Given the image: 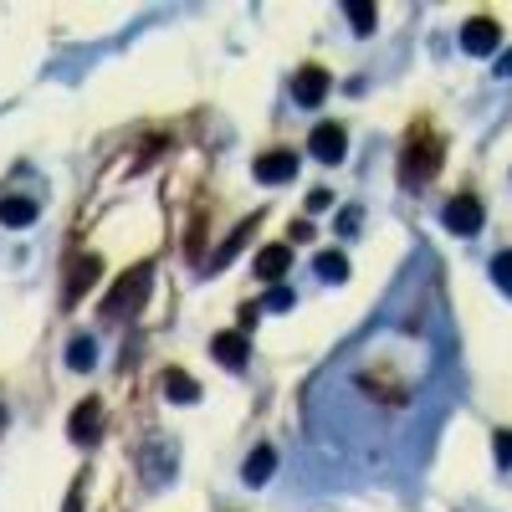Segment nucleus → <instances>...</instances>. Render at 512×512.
<instances>
[{
	"label": "nucleus",
	"mask_w": 512,
	"mask_h": 512,
	"mask_svg": "<svg viewBox=\"0 0 512 512\" xmlns=\"http://www.w3.org/2000/svg\"><path fill=\"white\" fill-rule=\"evenodd\" d=\"M97 277H103V261H97V256H78V261L67 267V307L78 303V297L93 288Z\"/></svg>",
	"instance_id": "obj_9"
},
{
	"label": "nucleus",
	"mask_w": 512,
	"mask_h": 512,
	"mask_svg": "<svg viewBox=\"0 0 512 512\" xmlns=\"http://www.w3.org/2000/svg\"><path fill=\"white\" fill-rule=\"evenodd\" d=\"M441 221H446L451 236H477L481 231V200L477 195H456V200H446Z\"/></svg>",
	"instance_id": "obj_3"
},
{
	"label": "nucleus",
	"mask_w": 512,
	"mask_h": 512,
	"mask_svg": "<svg viewBox=\"0 0 512 512\" xmlns=\"http://www.w3.org/2000/svg\"><path fill=\"white\" fill-rule=\"evenodd\" d=\"M67 364L78 369V374H87V369L97 364V343H93L87 334H78L72 343H67Z\"/></svg>",
	"instance_id": "obj_15"
},
{
	"label": "nucleus",
	"mask_w": 512,
	"mask_h": 512,
	"mask_svg": "<svg viewBox=\"0 0 512 512\" xmlns=\"http://www.w3.org/2000/svg\"><path fill=\"white\" fill-rule=\"evenodd\" d=\"M343 149H349L343 123H318L313 133H307V154H313L318 164H338V160H343Z\"/></svg>",
	"instance_id": "obj_4"
},
{
	"label": "nucleus",
	"mask_w": 512,
	"mask_h": 512,
	"mask_svg": "<svg viewBox=\"0 0 512 512\" xmlns=\"http://www.w3.org/2000/svg\"><path fill=\"white\" fill-rule=\"evenodd\" d=\"M288 267H292V246H282V241L256 251V277H261V282H277V288H282Z\"/></svg>",
	"instance_id": "obj_8"
},
{
	"label": "nucleus",
	"mask_w": 512,
	"mask_h": 512,
	"mask_svg": "<svg viewBox=\"0 0 512 512\" xmlns=\"http://www.w3.org/2000/svg\"><path fill=\"white\" fill-rule=\"evenodd\" d=\"M497 462H502V466H512V431H497Z\"/></svg>",
	"instance_id": "obj_20"
},
{
	"label": "nucleus",
	"mask_w": 512,
	"mask_h": 512,
	"mask_svg": "<svg viewBox=\"0 0 512 512\" xmlns=\"http://www.w3.org/2000/svg\"><path fill=\"white\" fill-rule=\"evenodd\" d=\"M0 425H5V405H0Z\"/></svg>",
	"instance_id": "obj_23"
},
{
	"label": "nucleus",
	"mask_w": 512,
	"mask_h": 512,
	"mask_svg": "<svg viewBox=\"0 0 512 512\" xmlns=\"http://www.w3.org/2000/svg\"><path fill=\"white\" fill-rule=\"evenodd\" d=\"M502 78H512V51H502Z\"/></svg>",
	"instance_id": "obj_22"
},
{
	"label": "nucleus",
	"mask_w": 512,
	"mask_h": 512,
	"mask_svg": "<svg viewBox=\"0 0 512 512\" xmlns=\"http://www.w3.org/2000/svg\"><path fill=\"white\" fill-rule=\"evenodd\" d=\"M292 97H297L303 108H318L323 97H328V72H323V67H303L297 82H292Z\"/></svg>",
	"instance_id": "obj_10"
},
{
	"label": "nucleus",
	"mask_w": 512,
	"mask_h": 512,
	"mask_svg": "<svg viewBox=\"0 0 512 512\" xmlns=\"http://www.w3.org/2000/svg\"><path fill=\"white\" fill-rule=\"evenodd\" d=\"M32 221H36V200H26V195L0 200V225H32Z\"/></svg>",
	"instance_id": "obj_14"
},
{
	"label": "nucleus",
	"mask_w": 512,
	"mask_h": 512,
	"mask_svg": "<svg viewBox=\"0 0 512 512\" xmlns=\"http://www.w3.org/2000/svg\"><path fill=\"white\" fill-rule=\"evenodd\" d=\"M164 395H169L175 405H195L200 400V384H195L185 369H169V374H164Z\"/></svg>",
	"instance_id": "obj_13"
},
{
	"label": "nucleus",
	"mask_w": 512,
	"mask_h": 512,
	"mask_svg": "<svg viewBox=\"0 0 512 512\" xmlns=\"http://www.w3.org/2000/svg\"><path fill=\"white\" fill-rule=\"evenodd\" d=\"M292 303H297V297H292L288 288H272V297H267V307H272V313H288Z\"/></svg>",
	"instance_id": "obj_19"
},
{
	"label": "nucleus",
	"mask_w": 512,
	"mask_h": 512,
	"mask_svg": "<svg viewBox=\"0 0 512 512\" xmlns=\"http://www.w3.org/2000/svg\"><path fill=\"white\" fill-rule=\"evenodd\" d=\"M435 169H441V144L435 139H410L405 144V160H400V179L405 185H420V179H431Z\"/></svg>",
	"instance_id": "obj_2"
},
{
	"label": "nucleus",
	"mask_w": 512,
	"mask_h": 512,
	"mask_svg": "<svg viewBox=\"0 0 512 512\" xmlns=\"http://www.w3.org/2000/svg\"><path fill=\"white\" fill-rule=\"evenodd\" d=\"M349 21H353V32H359V36H369V32H374V5L349 0Z\"/></svg>",
	"instance_id": "obj_17"
},
{
	"label": "nucleus",
	"mask_w": 512,
	"mask_h": 512,
	"mask_svg": "<svg viewBox=\"0 0 512 512\" xmlns=\"http://www.w3.org/2000/svg\"><path fill=\"white\" fill-rule=\"evenodd\" d=\"M210 353H215L225 369H246V359H251L246 334H215V338H210Z\"/></svg>",
	"instance_id": "obj_11"
},
{
	"label": "nucleus",
	"mask_w": 512,
	"mask_h": 512,
	"mask_svg": "<svg viewBox=\"0 0 512 512\" xmlns=\"http://www.w3.org/2000/svg\"><path fill=\"white\" fill-rule=\"evenodd\" d=\"M272 471H277V451L272 446H256L251 456H246V471H241V477H246V487H261Z\"/></svg>",
	"instance_id": "obj_12"
},
{
	"label": "nucleus",
	"mask_w": 512,
	"mask_h": 512,
	"mask_svg": "<svg viewBox=\"0 0 512 512\" xmlns=\"http://www.w3.org/2000/svg\"><path fill=\"white\" fill-rule=\"evenodd\" d=\"M313 267H318V277H328V282H343V277H349V256L343 251H318Z\"/></svg>",
	"instance_id": "obj_16"
},
{
	"label": "nucleus",
	"mask_w": 512,
	"mask_h": 512,
	"mask_svg": "<svg viewBox=\"0 0 512 512\" xmlns=\"http://www.w3.org/2000/svg\"><path fill=\"white\" fill-rule=\"evenodd\" d=\"M492 277H497V288H502V292H512V251H502L492 261Z\"/></svg>",
	"instance_id": "obj_18"
},
{
	"label": "nucleus",
	"mask_w": 512,
	"mask_h": 512,
	"mask_svg": "<svg viewBox=\"0 0 512 512\" xmlns=\"http://www.w3.org/2000/svg\"><path fill=\"white\" fill-rule=\"evenodd\" d=\"M251 169H256L261 185H282V179L297 175V154H292V149H272V154H256Z\"/></svg>",
	"instance_id": "obj_6"
},
{
	"label": "nucleus",
	"mask_w": 512,
	"mask_h": 512,
	"mask_svg": "<svg viewBox=\"0 0 512 512\" xmlns=\"http://www.w3.org/2000/svg\"><path fill=\"white\" fill-rule=\"evenodd\" d=\"M97 431H103V405H97V400H82L78 410H72V420H67V435H72L78 446H87Z\"/></svg>",
	"instance_id": "obj_7"
},
{
	"label": "nucleus",
	"mask_w": 512,
	"mask_h": 512,
	"mask_svg": "<svg viewBox=\"0 0 512 512\" xmlns=\"http://www.w3.org/2000/svg\"><path fill=\"white\" fill-rule=\"evenodd\" d=\"M462 47L471 51V57H492V51L502 47V26H497V21H487V16L466 21V26H462Z\"/></svg>",
	"instance_id": "obj_5"
},
{
	"label": "nucleus",
	"mask_w": 512,
	"mask_h": 512,
	"mask_svg": "<svg viewBox=\"0 0 512 512\" xmlns=\"http://www.w3.org/2000/svg\"><path fill=\"white\" fill-rule=\"evenodd\" d=\"M149 277H154V267H149V261H139V267H128V272L118 277V282H113V292L103 297V307H97V313H103V318H123L128 307H139V303H144Z\"/></svg>",
	"instance_id": "obj_1"
},
{
	"label": "nucleus",
	"mask_w": 512,
	"mask_h": 512,
	"mask_svg": "<svg viewBox=\"0 0 512 512\" xmlns=\"http://www.w3.org/2000/svg\"><path fill=\"white\" fill-rule=\"evenodd\" d=\"M328 206H334V190H323L318 185V190L307 195V210H328Z\"/></svg>",
	"instance_id": "obj_21"
}]
</instances>
